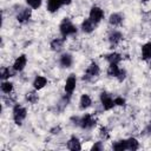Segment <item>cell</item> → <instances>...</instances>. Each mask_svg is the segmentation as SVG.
Instances as JSON below:
<instances>
[{
    "label": "cell",
    "instance_id": "f1b7e54d",
    "mask_svg": "<svg viewBox=\"0 0 151 151\" xmlns=\"http://www.w3.org/2000/svg\"><path fill=\"white\" fill-rule=\"evenodd\" d=\"M91 150H92V151H101V150H103V144H101V142L94 143V144L92 145Z\"/></svg>",
    "mask_w": 151,
    "mask_h": 151
},
{
    "label": "cell",
    "instance_id": "8992f818",
    "mask_svg": "<svg viewBox=\"0 0 151 151\" xmlns=\"http://www.w3.org/2000/svg\"><path fill=\"white\" fill-rule=\"evenodd\" d=\"M88 18L94 22V24H99L103 18H104V11L98 7V6H92L91 9H90V13H88Z\"/></svg>",
    "mask_w": 151,
    "mask_h": 151
},
{
    "label": "cell",
    "instance_id": "836d02e7",
    "mask_svg": "<svg viewBox=\"0 0 151 151\" xmlns=\"http://www.w3.org/2000/svg\"><path fill=\"white\" fill-rule=\"evenodd\" d=\"M143 2H147V1H151V0H142Z\"/></svg>",
    "mask_w": 151,
    "mask_h": 151
},
{
    "label": "cell",
    "instance_id": "484cf974",
    "mask_svg": "<svg viewBox=\"0 0 151 151\" xmlns=\"http://www.w3.org/2000/svg\"><path fill=\"white\" fill-rule=\"evenodd\" d=\"M26 100H27L29 104H35V103H38L39 96L37 94L35 90H34V91H29V92L26 93Z\"/></svg>",
    "mask_w": 151,
    "mask_h": 151
},
{
    "label": "cell",
    "instance_id": "4fadbf2b",
    "mask_svg": "<svg viewBox=\"0 0 151 151\" xmlns=\"http://www.w3.org/2000/svg\"><path fill=\"white\" fill-rule=\"evenodd\" d=\"M47 83H48V80H47L46 77H44V76H37V77L34 78L32 85H33V88H34L35 91H39V90L44 88V87L47 85Z\"/></svg>",
    "mask_w": 151,
    "mask_h": 151
},
{
    "label": "cell",
    "instance_id": "83f0119b",
    "mask_svg": "<svg viewBox=\"0 0 151 151\" xmlns=\"http://www.w3.org/2000/svg\"><path fill=\"white\" fill-rule=\"evenodd\" d=\"M126 100L123 97H114V105L116 106H125Z\"/></svg>",
    "mask_w": 151,
    "mask_h": 151
},
{
    "label": "cell",
    "instance_id": "d6986e66",
    "mask_svg": "<svg viewBox=\"0 0 151 151\" xmlns=\"http://www.w3.org/2000/svg\"><path fill=\"white\" fill-rule=\"evenodd\" d=\"M105 59L109 64H119L122 61V54L118 52H111L105 55Z\"/></svg>",
    "mask_w": 151,
    "mask_h": 151
},
{
    "label": "cell",
    "instance_id": "30bf717a",
    "mask_svg": "<svg viewBox=\"0 0 151 151\" xmlns=\"http://www.w3.org/2000/svg\"><path fill=\"white\" fill-rule=\"evenodd\" d=\"M26 65H27V57H26V54H20V55L14 60L12 67H13V70H14L15 72H21V71L26 67Z\"/></svg>",
    "mask_w": 151,
    "mask_h": 151
},
{
    "label": "cell",
    "instance_id": "5bb4252c",
    "mask_svg": "<svg viewBox=\"0 0 151 151\" xmlns=\"http://www.w3.org/2000/svg\"><path fill=\"white\" fill-rule=\"evenodd\" d=\"M96 26H97V24H94L90 18H87V19H85L83 22H81V31L84 32V33H86V34H90V33H92L94 29H96Z\"/></svg>",
    "mask_w": 151,
    "mask_h": 151
},
{
    "label": "cell",
    "instance_id": "3957f363",
    "mask_svg": "<svg viewBox=\"0 0 151 151\" xmlns=\"http://www.w3.org/2000/svg\"><path fill=\"white\" fill-rule=\"evenodd\" d=\"M99 73H100V68H99L98 64L91 63V64L87 66V68H86V71H85V73H84V76H83V80H85V81H91V80H93L94 78H97V77L99 76Z\"/></svg>",
    "mask_w": 151,
    "mask_h": 151
},
{
    "label": "cell",
    "instance_id": "7c38bea8",
    "mask_svg": "<svg viewBox=\"0 0 151 151\" xmlns=\"http://www.w3.org/2000/svg\"><path fill=\"white\" fill-rule=\"evenodd\" d=\"M59 64L64 68L71 67L72 64H73V55L71 53H63L61 57H60V59H59Z\"/></svg>",
    "mask_w": 151,
    "mask_h": 151
},
{
    "label": "cell",
    "instance_id": "d6a6232c",
    "mask_svg": "<svg viewBox=\"0 0 151 151\" xmlns=\"http://www.w3.org/2000/svg\"><path fill=\"white\" fill-rule=\"evenodd\" d=\"M145 132L147 133V134H151V122L149 123V125L146 126V129H145Z\"/></svg>",
    "mask_w": 151,
    "mask_h": 151
},
{
    "label": "cell",
    "instance_id": "ffe728a7",
    "mask_svg": "<svg viewBox=\"0 0 151 151\" xmlns=\"http://www.w3.org/2000/svg\"><path fill=\"white\" fill-rule=\"evenodd\" d=\"M14 73H15V71L13 70V67L12 68H9V67H2L1 70H0V78L2 79V80H8L11 77H13L14 76Z\"/></svg>",
    "mask_w": 151,
    "mask_h": 151
},
{
    "label": "cell",
    "instance_id": "7402d4cb",
    "mask_svg": "<svg viewBox=\"0 0 151 151\" xmlns=\"http://www.w3.org/2000/svg\"><path fill=\"white\" fill-rule=\"evenodd\" d=\"M120 70H122V68L118 66V64H109V67H107V76H109V77L117 78V77L119 76Z\"/></svg>",
    "mask_w": 151,
    "mask_h": 151
},
{
    "label": "cell",
    "instance_id": "e0dca14e",
    "mask_svg": "<svg viewBox=\"0 0 151 151\" xmlns=\"http://www.w3.org/2000/svg\"><path fill=\"white\" fill-rule=\"evenodd\" d=\"M65 40H66V39L63 38V37H61V38H55V39H53V40L51 41V44H50L51 50L54 51V52H59V51H61Z\"/></svg>",
    "mask_w": 151,
    "mask_h": 151
},
{
    "label": "cell",
    "instance_id": "ba28073f",
    "mask_svg": "<svg viewBox=\"0 0 151 151\" xmlns=\"http://www.w3.org/2000/svg\"><path fill=\"white\" fill-rule=\"evenodd\" d=\"M76 86H77V77L74 74H70L65 81V86H64V90H65V93L72 96L74 90H76Z\"/></svg>",
    "mask_w": 151,
    "mask_h": 151
},
{
    "label": "cell",
    "instance_id": "277c9868",
    "mask_svg": "<svg viewBox=\"0 0 151 151\" xmlns=\"http://www.w3.org/2000/svg\"><path fill=\"white\" fill-rule=\"evenodd\" d=\"M96 125H97V122L90 113H85L79 119V127H81L83 130H91Z\"/></svg>",
    "mask_w": 151,
    "mask_h": 151
},
{
    "label": "cell",
    "instance_id": "7a4b0ae2",
    "mask_svg": "<svg viewBox=\"0 0 151 151\" xmlns=\"http://www.w3.org/2000/svg\"><path fill=\"white\" fill-rule=\"evenodd\" d=\"M12 116H13L14 123L17 125H21L25 118L27 117V110L20 104H14L13 110H12Z\"/></svg>",
    "mask_w": 151,
    "mask_h": 151
},
{
    "label": "cell",
    "instance_id": "9c48e42d",
    "mask_svg": "<svg viewBox=\"0 0 151 151\" xmlns=\"http://www.w3.org/2000/svg\"><path fill=\"white\" fill-rule=\"evenodd\" d=\"M31 17H32V9L31 8H28V7L27 8H21L17 14V20L20 24H26V22L29 21Z\"/></svg>",
    "mask_w": 151,
    "mask_h": 151
},
{
    "label": "cell",
    "instance_id": "52a82bcc",
    "mask_svg": "<svg viewBox=\"0 0 151 151\" xmlns=\"http://www.w3.org/2000/svg\"><path fill=\"white\" fill-rule=\"evenodd\" d=\"M71 2H72V0H47V11L50 13H54L61 6L70 5Z\"/></svg>",
    "mask_w": 151,
    "mask_h": 151
},
{
    "label": "cell",
    "instance_id": "cb8c5ba5",
    "mask_svg": "<svg viewBox=\"0 0 151 151\" xmlns=\"http://www.w3.org/2000/svg\"><path fill=\"white\" fill-rule=\"evenodd\" d=\"M126 145H127V150L130 151H136L139 149V142L133 137L126 139Z\"/></svg>",
    "mask_w": 151,
    "mask_h": 151
},
{
    "label": "cell",
    "instance_id": "2e32d148",
    "mask_svg": "<svg viewBox=\"0 0 151 151\" xmlns=\"http://www.w3.org/2000/svg\"><path fill=\"white\" fill-rule=\"evenodd\" d=\"M123 20H124V17L123 14L120 13H112L110 17H109V24L113 27H117V26H120L123 24Z\"/></svg>",
    "mask_w": 151,
    "mask_h": 151
},
{
    "label": "cell",
    "instance_id": "6da1fadb",
    "mask_svg": "<svg viewBox=\"0 0 151 151\" xmlns=\"http://www.w3.org/2000/svg\"><path fill=\"white\" fill-rule=\"evenodd\" d=\"M77 31H78L77 26H76L68 18L63 19V21H61L60 25H59V32H60L61 37L65 38V39H66L67 37H70V35H74V34L77 33Z\"/></svg>",
    "mask_w": 151,
    "mask_h": 151
},
{
    "label": "cell",
    "instance_id": "9a60e30c",
    "mask_svg": "<svg viewBox=\"0 0 151 151\" xmlns=\"http://www.w3.org/2000/svg\"><path fill=\"white\" fill-rule=\"evenodd\" d=\"M67 149L71 150V151H79L81 150V144H80V140L78 137L76 136H72L68 140H67Z\"/></svg>",
    "mask_w": 151,
    "mask_h": 151
},
{
    "label": "cell",
    "instance_id": "1f68e13d",
    "mask_svg": "<svg viewBox=\"0 0 151 151\" xmlns=\"http://www.w3.org/2000/svg\"><path fill=\"white\" fill-rule=\"evenodd\" d=\"M60 126H55V127H53V129H51V133L52 134H58L59 132H60Z\"/></svg>",
    "mask_w": 151,
    "mask_h": 151
},
{
    "label": "cell",
    "instance_id": "ac0fdd59",
    "mask_svg": "<svg viewBox=\"0 0 151 151\" xmlns=\"http://www.w3.org/2000/svg\"><path fill=\"white\" fill-rule=\"evenodd\" d=\"M91 105H92V99H91V97H90L87 93L81 94V97H80V99H79V107H80V110H86V109H88Z\"/></svg>",
    "mask_w": 151,
    "mask_h": 151
},
{
    "label": "cell",
    "instance_id": "4dcf8cb0",
    "mask_svg": "<svg viewBox=\"0 0 151 151\" xmlns=\"http://www.w3.org/2000/svg\"><path fill=\"white\" fill-rule=\"evenodd\" d=\"M125 78H126V71H125L124 68H122L120 72H119V76L117 77V79H118L119 81H123Z\"/></svg>",
    "mask_w": 151,
    "mask_h": 151
},
{
    "label": "cell",
    "instance_id": "e575fe53",
    "mask_svg": "<svg viewBox=\"0 0 151 151\" xmlns=\"http://www.w3.org/2000/svg\"><path fill=\"white\" fill-rule=\"evenodd\" d=\"M149 65H150V68H151V60H150V64Z\"/></svg>",
    "mask_w": 151,
    "mask_h": 151
},
{
    "label": "cell",
    "instance_id": "f546056e",
    "mask_svg": "<svg viewBox=\"0 0 151 151\" xmlns=\"http://www.w3.org/2000/svg\"><path fill=\"white\" fill-rule=\"evenodd\" d=\"M101 137H104V139H106V138H109V132H107V129L105 127V126H101L100 127V133H99Z\"/></svg>",
    "mask_w": 151,
    "mask_h": 151
},
{
    "label": "cell",
    "instance_id": "44dd1931",
    "mask_svg": "<svg viewBox=\"0 0 151 151\" xmlns=\"http://www.w3.org/2000/svg\"><path fill=\"white\" fill-rule=\"evenodd\" d=\"M142 59L151 60V42H146L142 46Z\"/></svg>",
    "mask_w": 151,
    "mask_h": 151
},
{
    "label": "cell",
    "instance_id": "5b68a950",
    "mask_svg": "<svg viewBox=\"0 0 151 151\" xmlns=\"http://www.w3.org/2000/svg\"><path fill=\"white\" fill-rule=\"evenodd\" d=\"M99 99H100V104L105 111H110L116 106L114 105V98L107 92H101Z\"/></svg>",
    "mask_w": 151,
    "mask_h": 151
},
{
    "label": "cell",
    "instance_id": "d4e9b609",
    "mask_svg": "<svg viewBox=\"0 0 151 151\" xmlns=\"http://www.w3.org/2000/svg\"><path fill=\"white\" fill-rule=\"evenodd\" d=\"M112 149L116 150V151H125V150H127L126 139H120L118 142H114L112 144Z\"/></svg>",
    "mask_w": 151,
    "mask_h": 151
},
{
    "label": "cell",
    "instance_id": "8fae6325",
    "mask_svg": "<svg viewBox=\"0 0 151 151\" xmlns=\"http://www.w3.org/2000/svg\"><path fill=\"white\" fill-rule=\"evenodd\" d=\"M122 40H123V34H122V32H119V31H117V29H113V31L110 32V34H109V42H110V45H111L112 47L117 46Z\"/></svg>",
    "mask_w": 151,
    "mask_h": 151
},
{
    "label": "cell",
    "instance_id": "603a6c76",
    "mask_svg": "<svg viewBox=\"0 0 151 151\" xmlns=\"http://www.w3.org/2000/svg\"><path fill=\"white\" fill-rule=\"evenodd\" d=\"M0 87H1L2 93H5V94H11L14 86H13V83H11L9 80H2Z\"/></svg>",
    "mask_w": 151,
    "mask_h": 151
},
{
    "label": "cell",
    "instance_id": "4316f807",
    "mask_svg": "<svg viewBox=\"0 0 151 151\" xmlns=\"http://www.w3.org/2000/svg\"><path fill=\"white\" fill-rule=\"evenodd\" d=\"M26 4L28 5L29 8L32 9H38L41 4H42V0H26Z\"/></svg>",
    "mask_w": 151,
    "mask_h": 151
}]
</instances>
